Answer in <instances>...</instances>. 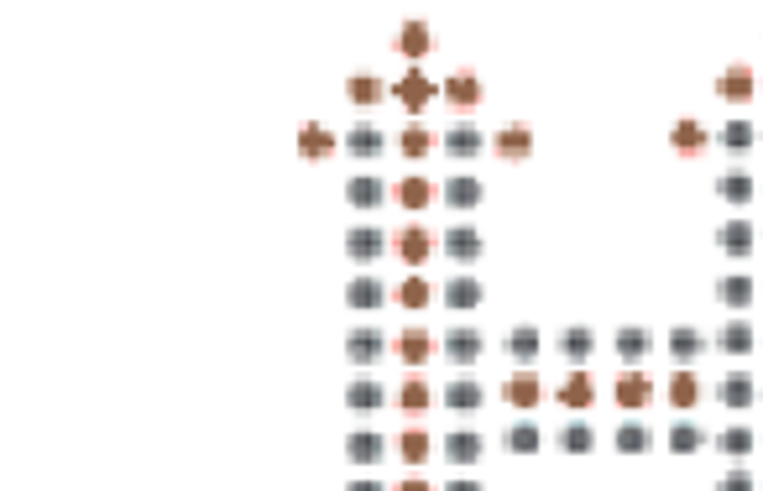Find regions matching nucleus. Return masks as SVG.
<instances>
[{
    "instance_id": "58836bf2",
    "label": "nucleus",
    "mask_w": 763,
    "mask_h": 491,
    "mask_svg": "<svg viewBox=\"0 0 763 491\" xmlns=\"http://www.w3.org/2000/svg\"><path fill=\"white\" fill-rule=\"evenodd\" d=\"M716 147L722 152H748L753 147V126L748 121H727L722 131H716Z\"/></svg>"
},
{
    "instance_id": "5701e85b",
    "label": "nucleus",
    "mask_w": 763,
    "mask_h": 491,
    "mask_svg": "<svg viewBox=\"0 0 763 491\" xmlns=\"http://www.w3.org/2000/svg\"><path fill=\"white\" fill-rule=\"evenodd\" d=\"M502 397H507V403H513V408H539V397H544V382H539L534 371L523 366L518 377H513V382L502 387Z\"/></svg>"
},
{
    "instance_id": "473e14b6",
    "label": "nucleus",
    "mask_w": 763,
    "mask_h": 491,
    "mask_svg": "<svg viewBox=\"0 0 763 491\" xmlns=\"http://www.w3.org/2000/svg\"><path fill=\"white\" fill-rule=\"evenodd\" d=\"M398 356H403V366H424V361H429V335H424V324H408V330H403Z\"/></svg>"
},
{
    "instance_id": "f03ea898",
    "label": "nucleus",
    "mask_w": 763,
    "mask_h": 491,
    "mask_svg": "<svg viewBox=\"0 0 763 491\" xmlns=\"http://www.w3.org/2000/svg\"><path fill=\"white\" fill-rule=\"evenodd\" d=\"M382 350H387V340H382L377 324H351V330H345V356H351V366H377Z\"/></svg>"
},
{
    "instance_id": "c85d7f7f",
    "label": "nucleus",
    "mask_w": 763,
    "mask_h": 491,
    "mask_svg": "<svg viewBox=\"0 0 763 491\" xmlns=\"http://www.w3.org/2000/svg\"><path fill=\"white\" fill-rule=\"evenodd\" d=\"M398 251H403V262H408V267H419V262H424V256L434 251V236H429V230H424V225H408V230H403V236H398Z\"/></svg>"
},
{
    "instance_id": "0eeeda50",
    "label": "nucleus",
    "mask_w": 763,
    "mask_h": 491,
    "mask_svg": "<svg viewBox=\"0 0 763 491\" xmlns=\"http://www.w3.org/2000/svg\"><path fill=\"white\" fill-rule=\"evenodd\" d=\"M439 403H445V408H455V413H476L481 403H487V387H481L476 377H455V382H445V392H439Z\"/></svg>"
},
{
    "instance_id": "a878e982",
    "label": "nucleus",
    "mask_w": 763,
    "mask_h": 491,
    "mask_svg": "<svg viewBox=\"0 0 763 491\" xmlns=\"http://www.w3.org/2000/svg\"><path fill=\"white\" fill-rule=\"evenodd\" d=\"M716 350H722V356H753V324H743V319L722 324V330H716Z\"/></svg>"
},
{
    "instance_id": "f8f14e48",
    "label": "nucleus",
    "mask_w": 763,
    "mask_h": 491,
    "mask_svg": "<svg viewBox=\"0 0 763 491\" xmlns=\"http://www.w3.org/2000/svg\"><path fill=\"white\" fill-rule=\"evenodd\" d=\"M345 408L351 413H377V408H387V387L377 377H356L351 387H345Z\"/></svg>"
},
{
    "instance_id": "2f4dec72",
    "label": "nucleus",
    "mask_w": 763,
    "mask_h": 491,
    "mask_svg": "<svg viewBox=\"0 0 763 491\" xmlns=\"http://www.w3.org/2000/svg\"><path fill=\"white\" fill-rule=\"evenodd\" d=\"M701 444H706V429H701V424H690V418L669 424V450H675V455H696Z\"/></svg>"
},
{
    "instance_id": "603ef678",
    "label": "nucleus",
    "mask_w": 763,
    "mask_h": 491,
    "mask_svg": "<svg viewBox=\"0 0 763 491\" xmlns=\"http://www.w3.org/2000/svg\"><path fill=\"white\" fill-rule=\"evenodd\" d=\"M398 491H434V486H429V481H424V476H408V481H403V486H398Z\"/></svg>"
},
{
    "instance_id": "37998d69",
    "label": "nucleus",
    "mask_w": 763,
    "mask_h": 491,
    "mask_svg": "<svg viewBox=\"0 0 763 491\" xmlns=\"http://www.w3.org/2000/svg\"><path fill=\"white\" fill-rule=\"evenodd\" d=\"M398 48H403L408 58H424V53H429V27H424V21H408L403 37H398Z\"/></svg>"
},
{
    "instance_id": "2eb2a0df",
    "label": "nucleus",
    "mask_w": 763,
    "mask_h": 491,
    "mask_svg": "<svg viewBox=\"0 0 763 491\" xmlns=\"http://www.w3.org/2000/svg\"><path fill=\"white\" fill-rule=\"evenodd\" d=\"M716 303H722V309H732V314L753 309V277H743V272H727L722 283H716Z\"/></svg>"
},
{
    "instance_id": "4be33fe9",
    "label": "nucleus",
    "mask_w": 763,
    "mask_h": 491,
    "mask_svg": "<svg viewBox=\"0 0 763 491\" xmlns=\"http://www.w3.org/2000/svg\"><path fill=\"white\" fill-rule=\"evenodd\" d=\"M554 444H560L565 455H591V450H596V429L586 424V418H570V424H560Z\"/></svg>"
},
{
    "instance_id": "7ed1b4c3",
    "label": "nucleus",
    "mask_w": 763,
    "mask_h": 491,
    "mask_svg": "<svg viewBox=\"0 0 763 491\" xmlns=\"http://www.w3.org/2000/svg\"><path fill=\"white\" fill-rule=\"evenodd\" d=\"M554 356L570 361V366H586L596 356V335L586 330V324H565V330L554 335Z\"/></svg>"
},
{
    "instance_id": "dca6fc26",
    "label": "nucleus",
    "mask_w": 763,
    "mask_h": 491,
    "mask_svg": "<svg viewBox=\"0 0 763 491\" xmlns=\"http://www.w3.org/2000/svg\"><path fill=\"white\" fill-rule=\"evenodd\" d=\"M345 204H356V209H377L387 204V183L377 173H356L351 183H345Z\"/></svg>"
},
{
    "instance_id": "4c0bfd02",
    "label": "nucleus",
    "mask_w": 763,
    "mask_h": 491,
    "mask_svg": "<svg viewBox=\"0 0 763 491\" xmlns=\"http://www.w3.org/2000/svg\"><path fill=\"white\" fill-rule=\"evenodd\" d=\"M669 397H675V408H696V397H701L696 371H690V366H680V371H675V382H669Z\"/></svg>"
},
{
    "instance_id": "4468645a",
    "label": "nucleus",
    "mask_w": 763,
    "mask_h": 491,
    "mask_svg": "<svg viewBox=\"0 0 763 491\" xmlns=\"http://www.w3.org/2000/svg\"><path fill=\"white\" fill-rule=\"evenodd\" d=\"M701 356H706V335L690 330V324H675V330H669V361L690 366V361H701Z\"/></svg>"
},
{
    "instance_id": "20e7f679",
    "label": "nucleus",
    "mask_w": 763,
    "mask_h": 491,
    "mask_svg": "<svg viewBox=\"0 0 763 491\" xmlns=\"http://www.w3.org/2000/svg\"><path fill=\"white\" fill-rule=\"evenodd\" d=\"M382 251H387V236H382L377 225H351V230H345V256H351V262L372 267Z\"/></svg>"
},
{
    "instance_id": "bb28decb",
    "label": "nucleus",
    "mask_w": 763,
    "mask_h": 491,
    "mask_svg": "<svg viewBox=\"0 0 763 491\" xmlns=\"http://www.w3.org/2000/svg\"><path fill=\"white\" fill-rule=\"evenodd\" d=\"M753 225L748 220H727L722 230H716V246H722L727 256H753Z\"/></svg>"
},
{
    "instance_id": "864d4df0",
    "label": "nucleus",
    "mask_w": 763,
    "mask_h": 491,
    "mask_svg": "<svg viewBox=\"0 0 763 491\" xmlns=\"http://www.w3.org/2000/svg\"><path fill=\"white\" fill-rule=\"evenodd\" d=\"M345 491H382V481H351Z\"/></svg>"
},
{
    "instance_id": "39448f33",
    "label": "nucleus",
    "mask_w": 763,
    "mask_h": 491,
    "mask_svg": "<svg viewBox=\"0 0 763 491\" xmlns=\"http://www.w3.org/2000/svg\"><path fill=\"white\" fill-rule=\"evenodd\" d=\"M716 403L722 408H732V413H743V408H753V397H758V387H753V377L748 371H727V377H716Z\"/></svg>"
},
{
    "instance_id": "412c9836",
    "label": "nucleus",
    "mask_w": 763,
    "mask_h": 491,
    "mask_svg": "<svg viewBox=\"0 0 763 491\" xmlns=\"http://www.w3.org/2000/svg\"><path fill=\"white\" fill-rule=\"evenodd\" d=\"M617 450L622 455H649L654 450V429L643 424V418H622L617 424Z\"/></svg>"
},
{
    "instance_id": "ea45409f",
    "label": "nucleus",
    "mask_w": 763,
    "mask_h": 491,
    "mask_svg": "<svg viewBox=\"0 0 763 491\" xmlns=\"http://www.w3.org/2000/svg\"><path fill=\"white\" fill-rule=\"evenodd\" d=\"M298 147H304V157H325V152H335V136L325 126H304L298 131Z\"/></svg>"
},
{
    "instance_id": "c9c22d12",
    "label": "nucleus",
    "mask_w": 763,
    "mask_h": 491,
    "mask_svg": "<svg viewBox=\"0 0 763 491\" xmlns=\"http://www.w3.org/2000/svg\"><path fill=\"white\" fill-rule=\"evenodd\" d=\"M716 450H722V455H732V460H743V455H753V429H743V424H732V429H722V434H716Z\"/></svg>"
},
{
    "instance_id": "8fccbe9b",
    "label": "nucleus",
    "mask_w": 763,
    "mask_h": 491,
    "mask_svg": "<svg viewBox=\"0 0 763 491\" xmlns=\"http://www.w3.org/2000/svg\"><path fill=\"white\" fill-rule=\"evenodd\" d=\"M716 491H753V476L748 471H727L722 481H716Z\"/></svg>"
},
{
    "instance_id": "cd10ccee",
    "label": "nucleus",
    "mask_w": 763,
    "mask_h": 491,
    "mask_svg": "<svg viewBox=\"0 0 763 491\" xmlns=\"http://www.w3.org/2000/svg\"><path fill=\"white\" fill-rule=\"evenodd\" d=\"M398 100H403V110H408V115H419V110L434 100V84L419 74V68H413V74H403V84H398Z\"/></svg>"
},
{
    "instance_id": "72a5a7b5",
    "label": "nucleus",
    "mask_w": 763,
    "mask_h": 491,
    "mask_svg": "<svg viewBox=\"0 0 763 491\" xmlns=\"http://www.w3.org/2000/svg\"><path fill=\"white\" fill-rule=\"evenodd\" d=\"M445 100L450 105H476L481 100V79L476 74H450L445 79Z\"/></svg>"
},
{
    "instance_id": "aec40b11",
    "label": "nucleus",
    "mask_w": 763,
    "mask_h": 491,
    "mask_svg": "<svg viewBox=\"0 0 763 491\" xmlns=\"http://www.w3.org/2000/svg\"><path fill=\"white\" fill-rule=\"evenodd\" d=\"M481 147H487V136H481V126H471V121H455L445 131V152L450 157H481Z\"/></svg>"
},
{
    "instance_id": "6ab92c4d",
    "label": "nucleus",
    "mask_w": 763,
    "mask_h": 491,
    "mask_svg": "<svg viewBox=\"0 0 763 491\" xmlns=\"http://www.w3.org/2000/svg\"><path fill=\"white\" fill-rule=\"evenodd\" d=\"M382 298H387V288L377 283V277H351V283H345V303H351L356 314L382 309Z\"/></svg>"
},
{
    "instance_id": "f257e3e1",
    "label": "nucleus",
    "mask_w": 763,
    "mask_h": 491,
    "mask_svg": "<svg viewBox=\"0 0 763 491\" xmlns=\"http://www.w3.org/2000/svg\"><path fill=\"white\" fill-rule=\"evenodd\" d=\"M439 350H445V361H450V366H476V361H481V350H487V340H481L476 324H450L445 340H439Z\"/></svg>"
},
{
    "instance_id": "a18cd8bd",
    "label": "nucleus",
    "mask_w": 763,
    "mask_h": 491,
    "mask_svg": "<svg viewBox=\"0 0 763 491\" xmlns=\"http://www.w3.org/2000/svg\"><path fill=\"white\" fill-rule=\"evenodd\" d=\"M706 142H711V136H706L696 121H680V126H675V147H680V152H701Z\"/></svg>"
},
{
    "instance_id": "6e6552de",
    "label": "nucleus",
    "mask_w": 763,
    "mask_h": 491,
    "mask_svg": "<svg viewBox=\"0 0 763 491\" xmlns=\"http://www.w3.org/2000/svg\"><path fill=\"white\" fill-rule=\"evenodd\" d=\"M612 350L622 356V366H638V361H649L654 335L643 330V324H622V330H617V340H612Z\"/></svg>"
},
{
    "instance_id": "de8ad7c7",
    "label": "nucleus",
    "mask_w": 763,
    "mask_h": 491,
    "mask_svg": "<svg viewBox=\"0 0 763 491\" xmlns=\"http://www.w3.org/2000/svg\"><path fill=\"white\" fill-rule=\"evenodd\" d=\"M398 298H403V309H424V303H429V283H424V277H408V283L398 288Z\"/></svg>"
},
{
    "instance_id": "c03bdc74",
    "label": "nucleus",
    "mask_w": 763,
    "mask_h": 491,
    "mask_svg": "<svg viewBox=\"0 0 763 491\" xmlns=\"http://www.w3.org/2000/svg\"><path fill=\"white\" fill-rule=\"evenodd\" d=\"M345 95H351L356 105H377V100H382V84H377L372 74H356L351 84H345Z\"/></svg>"
},
{
    "instance_id": "a19ab883",
    "label": "nucleus",
    "mask_w": 763,
    "mask_h": 491,
    "mask_svg": "<svg viewBox=\"0 0 763 491\" xmlns=\"http://www.w3.org/2000/svg\"><path fill=\"white\" fill-rule=\"evenodd\" d=\"M398 408H403V413H424V408H429V387H424L419 377H408V382L398 387Z\"/></svg>"
},
{
    "instance_id": "423d86ee",
    "label": "nucleus",
    "mask_w": 763,
    "mask_h": 491,
    "mask_svg": "<svg viewBox=\"0 0 763 491\" xmlns=\"http://www.w3.org/2000/svg\"><path fill=\"white\" fill-rule=\"evenodd\" d=\"M481 251H487V241H481L476 225H450L445 230V256H450V262L471 267V262H481Z\"/></svg>"
},
{
    "instance_id": "09e8293b",
    "label": "nucleus",
    "mask_w": 763,
    "mask_h": 491,
    "mask_svg": "<svg viewBox=\"0 0 763 491\" xmlns=\"http://www.w3.org/2000/svg\"><path fill=\"white\" fill-rule=\"evenodd\" d=\"M424 455H429V439L424 434H403V460L408 465H424Z\"/></svg>"
},
{
    "instance_id": "f3484780",
    "label": "nucleus",
    "mask_w": 763,
    "mask_h": 491,
    "mask_svg": "<svg viewBox=\"0 0 763 491\" xmlns=\"http://www.w3.org/2000/svg\"><path fill=\"white\" fill-rule=\"evenodd\" d=\"M502 450H513V455H534V450H544V429L534 424V418H518V424H507V429H502Z\"/></svg>"
},
{
    "instance_id": "1a4fd4ad",
    "label": "nucleus",
    "mask_w": 763,
    "mask_h": 491,
    "mask_svg": "<svg viewBox=\"0 0 763 491\" xmlns=\"http://www.w3.org/2000/svg\"><path fill=\"white\" fill-rule=\"evenodd\" d=\"M502 350L513 356L518 366H534L539 356H544V335L534 330V324H513V335L502 340Z\"/></svg>"
},
{
    "instance_id": "7c9ffc66",
    "label": "nucleus",
    "mask_w": 763,
    "mask_h": 491,
    "mask_svg": "<svg viewBox=\"0 0 763 491\" xmlns=\"http://www.w3.org/2000/svg\"><path fill=\"white\" fill-rule=\"evenodd\" d=\"M345 455H351L356 465H377L382 455H387V444H382V434H351V439H345Z\"/></svg>"
},
{
    "instance_id": "ddd939ff",
    "label": "nucleus",
    "mask_w": 763,
    "mask_h": 491,
    "mask_svg": "<svg viewBox=\"0 0 763 491\" xmlns=\"http://www.w3.org/2000/svg\"><path fill=\"white\" fill-rule=\"evenodd\" d=\"M481 455H487V439H481L476 429H455L445 439V460L455 465V471H460V465H476Z\"/></svg>"
},
{
    "instance_id": "9d476101",
    "label": "nucleus",
    "mask_w": 763,
    "mask_h": 491,
    "mask_svg": "<svg viewBox=\"0 0 763 491\" xmlns=\"http://www.w3.org/2000/svg\"><path fill=\"white\" fill-rule=\"evenodd\" d=\"M382 147H387V136H382V126H372V121H356L351 131H345V152L361 157V162L382 157Z\"/></svg>"
},
{
    "instance_id": "c756f323",
    "label": "nucleus",
    "mask_w": 763,
    "mask_h": 491,
    "mask_svg": "<svg viewBox=\"0 0 763 491\" xmlns=\"http://www.w3.org/2000/svg\"><path fill=\"white\" fill-rule=\"evenodd\" d=\"M560 403H565V408H591V403H596V387H591L586 371H570V377L560 382Z\"/></svg>"
},
{
    "instance_id": "9b49d317",
    "label": "nucleus",
    "mask_w": 763,
    "mask_h": 491,
    "mask_svg": "<svg viewBox=\"0 0 763 491\" xmlns=\"http://www.w3.org/2000/svg\"><path fill=\"white\" fill-rule=\"evenodd\" d=\"M481 199H487V183H481L476 173H455L445 183V204L455 209V215H460V209H476Z\"/></svg>"
},
{
    "instance_id": "3c124183",
    "label": "nucleus",
    "mask_w": 763,
    "mask_h": 491,
    "mask_svg": "<svg viewBox=\"0 0 763 491\" xmlns=\"http://www.w3.org/2000/svg\"><path fill=\"white\" fill-rule=\"evenodd\" d=\"M445 491H487V486H481V481H471V476H455Z\"/></svg>"
},
{
    "instance_id": "a211bd4d",
    "label": "nucleus",
    "mask_w": 763,
    "mask_h": 491,
    "mask_svg": "<svg viewBox=\"0 0 763 491\" xmlns=\"http://www.w3.org/2000/svg\"><path fill=\"white\" fill-rule=\"evenodd\" d=\"M439 298H445V309L466 314V309H476V303L487 298V288H481L476 277H466V272H460V277H450V283H445V293H439Z\"/></svg>"
},
{
    "instance_id": "e433bc0d",
    "label": "nucleus",
    "mask_w": 763,
    "mask_h": 491,
    "mask_svg": "<svg viewBox=\"0 0 763 491\" xmlns=\"http://www.w3.org/2000/svg\"><path fill=\"white\" fill-rule=\"evenodd\" d=\"M716 95L722 100H753V74L748 68H727L722 84H716Z\"/></svg>"
},
{
    "instance_id": "79ce46f5",
    "label": "nucleus",
    "mask_w": 763,
    "mask_h": 491,
    "mask_svg": "<svg viewBox=\"0 0 763 491\" xmlns=\"http://www.w3.org/2000/svg\"><path fill=\"white\" fill-rule=\"evenodd\" d=\"M398 204H408V209H424V204H434V189L424 178H403L398 183Z\"/></svg>"
},
{
    "instance_id": "f704fd0d",
    "label": "nucleus",
    "mask_w": 763,
    "mask_h": 491,
    "mask_svg": "<svg viewBox=\"0 0 763 491\" xmlns=\"http://www.w3.org/2000/svg\"><path fill=\"white\" fill-rule=\"evenodd\" d=\"M497 152H502V157H513V162L528 157V152H534V131H528V126H507V131L497 136Z\"/></svg>"
},
{
    "instance_id": "393cba45",
    "label": "nucleus",
    "mask_w": 763,
    "mask_h": 491,
    "mask_svg": "<svg viewBox=\"0 0 763 491\" xmlns=\"http://www.w3.org/2000/svg\"><path fill=\"white\" fill-rule=\"evenodd\" d=\"M649 397H654V382L643 377V371H622L617 377V403L622 408H649Z\"/></svg>"
},
{
    "instance_id": "b1692460",
    "label": "nucleus",
    "mask_w": 763,
    "mask_h": 491,
    "mask_svg": "<svg viewBox=\"0 0 763 491\" xmlns=\"http://www.w3.org/2000/svg\"><path fill=\"white\" fill-rule=\"evenodd\" d=\"M716 199L722 204H748L753 199V173H743V168L716 173Z\"/></svg>"
},
{
    "instance_id": "49530a36",
    "label": "nucleus",
    "mask_w": 763,
    "mask_h": 491,
    "mask_svg": "<svg viewBox=\"0 0 763 491\" xmlns=\"http://www.w3.org/2000/svg\"><path fill=\"white\" fill-rule=\"evenodd\" d=\"M398 147H403V157H429L434 142H429V131H424V126H408V131L398 136Z\"/></svg>"
}]
</instances>
